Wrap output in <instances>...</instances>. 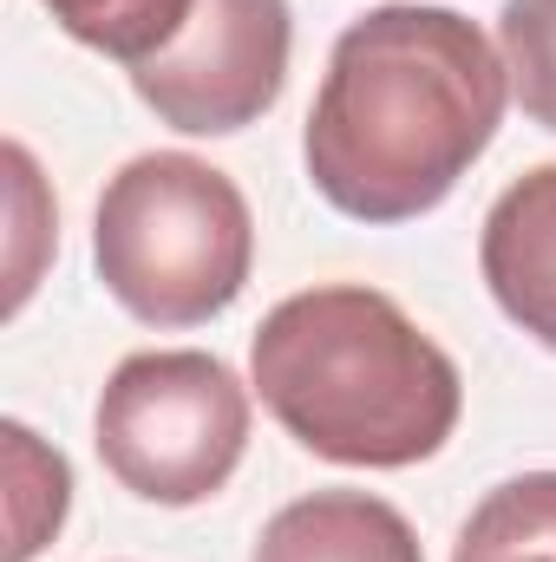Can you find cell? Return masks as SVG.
Instances as JSON below:
<instances>
[{
	"instance_id": "52a82bcc",
	"label": "cell",
	"mask_w": 556,
	"mask_h": 562,
	"mask_svg": "<svg viewBox=\"0 0 556 562\" xmlns=\"http://www.w3.org/2000/svg\"><path fill=\"white\" fill-rule=\"evenodd\" d=\"M249 562H425V550L387 497L308 491L263 524Z\"/></svg>"
},
{
	"instance_id": "9c48e42d",
	"label": "cell",
	"mask_w": 556,
	"mask_h": 562,
	"mask_svg": "<svg viewBox=\"0 0 556 562\" xmlns=\"http://www.w3.org/2000/svg\"><path fill=\"white\" fill-rule=\"evenodd\" d=\"M40 7L79 46H92V53H105V59H119L132 72V66L157 59L184 33V20H190L197 0H40Z\"/></svg>"
},
{
	"instance_id": "30bf717a",
	"label": "cell",
	"mask_w": 556,
	"mask_h": 562,
	"mask_svg": "<svg viewBox=\"0 0 556 562\" xmlns=\"http://www.w3.org/2000/svg\"><path fill=\"white\" fill-rule=\"evenodd\" d=\"M0 438H7V484H13V497H7V510H13L7 562H33L59 537V524L73 510V471H66L59 451H46L20 419L0 425Z\"/></svg>"
},
{
	"instance_id": "6da1fadb",
	"label": "cell",
	"mask_w": 556,
	"mask_h": 562,
	"mask_svg": "<svg viewBox=\"0 0 556 562\" xmlns=\"http://www.w3.org/2000/svg\"><path fill=\"white\" fill-rule=\"evenodd\" d=\"M504 105L511 72L478 20L419 0L367 7L308 105V183L354 223H413L491 150Z\"/></svg>"
},
{
	"instance_id": "ba28073f",
	"label": "cell",
	"mask_w": 556,
	"mask_h": 562,
	"mask_svg": "<svg viewBox=\"0 0 556 562\" xmlns=\"http://www.w3.org/2000/svg\"><path fill=\"white\" fill-rule=\"evenodd\" d=\"M452 562H556V471L491 484L471 504Z\"/></svg>"
},
{
	"instance_id": "8fae6325",
	"label": "cell",
	"mask_w": 556,
	"mask_h": 562,
	"mask_svg": "<svg viewBox=\"0 0 556 562\" xmlns=\"http://www.w3.org/2000/svg\"><path fill=\"white\" fill-rule=\"evenodd\" d=\"M498 53L511 72V99L531 125L556 132V0H504Z\"/></svg>"
},
{
	"instance_id": "3957f363",
	"label": "cell",
	"mask_w": 556,
	"mask_h": 562,
	"mask_svg": "<svg viewBox=\"0 0 556 562\" xmlns=\"http://www.w3.org/2000/svg\"><path fill=\"white\" fill-rule=\"evenodd\" d=\"M92 262L105 294L144 327H203L256 269V216L230 170L190 150L132 157L92 216Z\"/></svg>"
},
{
	"instance_id": "8992f818",
	"label": "cell",
	"mask_w": 556,
	"mask_h": 562,
	"mask_svg": "<svg viewBox=\"0 0 556 562\" xmlns=\"http://www.w3.org/2000/svg\"><path fill=\"white\" fill-rule=\"evenodd\" d=\"M478 269L504 321H518L537 347L556 353V164L524 170L485 210Z\"/></svg>"
},
{
	"instance_id": "7a4b0ae2",
	"label": "cell",
	"mask_w": 556,
	"mask_h": 562,
	"mask_svg": "<svg viewBox=\"0 0 556 562\" xmlns=\"http://www.w3.org/2000/svg\"><path fill=\"white\" fill-rule=\"evenodd\" d=\"M249 386L301 451L347 471L425 464L465 413L458 360L367 281L276 301L249 340Z\"/></svg>"
},
{
	"instance_id": "5b68a950",
	"label": "cell",
	"mask_w": 556,
	"mask_h": 562,
	"mask_svg": "<svg viewBox=\"0 0 556 562\" xmlns=\"http://www.w3.org/2000/svg\"><path fill=\"white\" fill-rule=\"evenodd\" d=\"M288 53V0H197L184 33L157 59L132 66V92L184 138H230L276 112Z\"/></svg>"
},
{
	"instance_id": "277c9868",
	"label": "cell",
	"mask_w": 556,
	"mask_h": 562,
	"mask_svg": "<svg viewBox=\"0 0 556 562\" xmlns=\"http://www.w3.org/2000/svg\"><path fill=\"white\" fill-rule=\"evenodd\" d=\"M99 464L144 504L216 497L249 451V386L203 347H151L112 367L92 413Z\"/></svg>"
}]
</instances>
